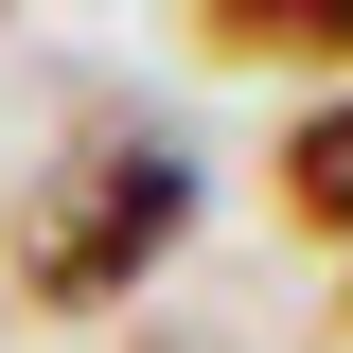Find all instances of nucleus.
<instances>
[{
    "label": "nucleus",
    "instance_id": "f257e3e1",
    "mask_svg": "<svg viewBox=\"0 0 353 353\" xmlns=\"http://www.w3.org/2000/svg\"><path fill=\"white\" fill-rule=\"evenodd\" d=\"M176 230H194V159H176V141H88V159H53L36 194H18L0 265H18V301L88 318V301H124Z\"/></svg>",
    "mask_w": 353,
    "mask_h": 353
},
{
    "label": "nucleus",
    "instance_id": "f03ea898",
    "mask_svg": "<svg viewBox=\"0 0 353 353\" xmlns=\"http://www.w3.org/2000/svg\"><path fill=\"white\" fill-rule=\"evenodd\" d=\"M283 212H301V230H353V88L318 106V124H283Z\"/></svg>",
    "mask_w": 353,
    "mask_h": 353
},
{
    "label": "nucleus",
    "instance_id": "7ed1b4c3",
    "mask_svg": "<svg viewBox=\"0 0 353 353\" xmlns=\"http://www.w3.org/2000/svg\"><path fill=\"white\" fill-rule=\"evenodd\" d=\"M230 53H353V0H212Z\"/></svg>",
    "mask_w": 353,
    "mask_h": 353
}]
</instances>
